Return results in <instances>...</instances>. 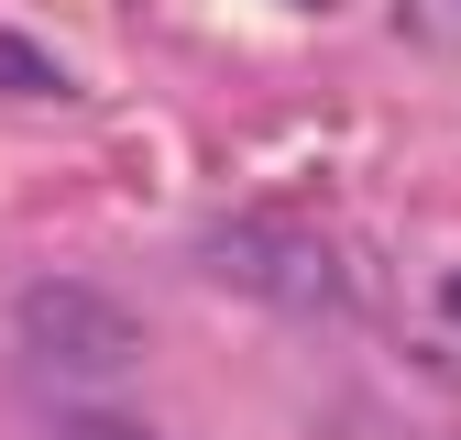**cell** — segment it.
Wrapping results in <instances>:
<instances>
[{
    "mask_svg": "<svg viewBox=\"0 0 461 440\" xmlns=\"http://www.w3.org/2000/svg\"><path fill=\"white\" fill-rule=\"evenodd\" d=\"M0 99H77V78L55 67L44 44H23V33H0Z\"/></svg>",
    "mask_w": 461,
    "mask_h": 440,
    "instance_id": "cell-3",
    "label": "cell"
},
{
    "mask_svg": "<svg viewBox=\"0 0 461 440\" xmlns=\"http://www.w3.org/2000/svg\"><path fill=\"white\" fill-rule=\"evenodd\" d=\"M450 319H461V275H450Z\"/></svg>",
    "mask_w": 461,
    "mask_h": 440,
    "instance_id": "cell-4",
    "label": "cell"
},
{
    "mask_svg": "<svg viewBox=\"0 0 461 440\" xmlns=\"http://www.w3.org/2000/svg\"><path fill=\"white\" fill-rule=\"evenodd\" d=\"M230 298H264V308H352V264H340L308 220H220L209 253H198Z\"/></svg>",
    "mask_w": 461,
    "mask_h": 440,
    "instance_id": "cell-2",
    "label": "cell"
},
{
    "mask_svg": "<svg viewBox=\"0 0 461 440\" xmlns=\"http://www.w3.org/2000/svg\"><path fill=\"white\" fill-rule=\"evenodd\" d=\"M12 330H23V353L44 374H67V385H110V374L143 363V319L110 287H88V275H33L23 308H12Z\"/></svg>",
    "mask_w": 461,
    "mask_h": 440,
    "instance_id": "cell-1",
    "label": "cell"
}]
</instances>
